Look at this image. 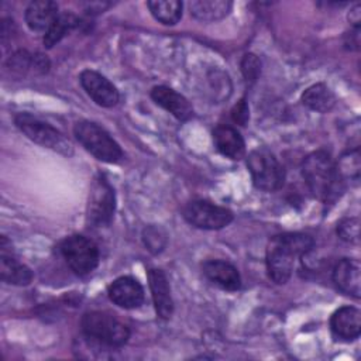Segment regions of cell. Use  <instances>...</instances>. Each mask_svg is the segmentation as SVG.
Segmentation results:
<instances>
[{
	"mask_svg": "<svg viewBox=\"0 0 361 361\" xmlns=\"http://www.w3.org/2000/svg\"><path fill=\"white\" fill-rule=\"evenodd\" d=\"M247 168L255 188L265 192H275L282 188L285 171L278 158L267 148H257L247 157Z\"/></svg>",
	"mask_w": 361,
	"mask_h": 361,
	"instance_id": "cell-5",
	"label": "cell"
},
{
	"mask_svg": "<svg viewBox=\"0 0 361 361\" xmlns=\"http://www.w3.org/2000/svg\"><path fill=\"white\" fill-rule=\"evenodd\" d=\"M348 20H350V23H353L354 24V27L358 30V25H360V4H355L351 10H350V13H348Z\"/></svg>",
	"mask_w": 361,
	"mask_h": 361,
	"instance_id": "cell-29",
	"label": "cell"
},
{
	"mask_svg": "<svg viewBox=\"0 0 361 361\" xmlns=\"http://www.w3.org/2000/svg\"><path fill=\"white\" fill-rule=\"evenodd\" d=\"M61 252L68 267L76 275L90 274L99 264V248L87 237L73 234L61 244Z\"/></svg>",
	"mask_w": 361,
	"mask_h": 361,
	"instance_id": "cell-7",
	"label": "cell"
},
{
	"mask_svg": "<svg viewBox=\"0 0 361 361\" xmlns=\"http://www.w3.org/2000/svg\"><path fill=\"white\" fill-rule=\"evenodd\" d=\"M58 4L49 0L31 1L25 8V23L31 31L47 32L58 18Z\"/></svg>",
	"mask_w": 361,
	"mask_h": 361,
	"instance_id": "cell-16",
	"label": "cell"
},
{
	"mask_svg": "<svg viewBox=\"0 0 361 361\" xmlns=\"http://www.w3.org/2000/svg\"><path fill=\"white\" fill-rule=\"evenodd\" d=\"M333 281L343 293L358 299L361 296V265L358 259H340L333 269Z\"/></svg>",
	"mask_w": 361,
	"mask_h": 361,
	"instance_id": "cell-12",
	"label": "cell"
},
{
	"mask_svg": "<svg viewBox=\"0 0 361 361\" xmlns=\"http://www.w3.org/2000/svg\"><path fill=\"white\" fill-rule=\"evenodd\" d=\"M73 134L82 147L99 161L116 164L123 158V151L117 141L93 121H78L73 127Z\"/></svg>",
	"mask_w": 361,
	"mask_h": 361,
	"instance_id": "cell-4",
	"label": "cell"
},
{
	"mask_svg": "<svg viewBox=\"0 0 361 361\" xmlns=\"http://www.w3.org/2000/svg\"><path fill=\"white\" fill-rule=\"evenodd\" d=\"M213 141L217 151L230 159H241L245 155L244 138L240 131L231 126H217L213 130Z\"/></svg>",
	"mask_w": 361,
	"mask_h": 361,
	"instance_id": "cell-17",
	"label": "cell"
},
{
	"mask_svg": "<svg viewBox=\"0 0 361 361\" xmlns=\"http://www.w3.org/2000/svg\"><path fill=\"white\" fill-rule=\"evenodd\" d=\"M337 234L343 241L357 243L360 238V220L358 217L343 219L337 224Z\"/></svg>",
	"mask_w": 361,
	"mask_h": 361,
	"instance_id": "cell-26",
	"label": "cell"
},
{
	"mask_svg": "<svg viewBox=\"0 0 361 361\" xmlns=\"http://www.w3.org/2000/svg\"><path fill=\"white\" fill-rule=\"evenodd\" d=\"M185 220L203 230H220L233 221V213L207 200H192L183 207Z\"/></svg>",
	"mask_w": 361,
	"mask_h": 361,
	"instance_id": "cell-9",
	"label": "cell"
},
{
	"mask_svg": "<svg viewBox=\"0 0 361 361\" xmlns=\"http://www.w3.org/2000/svg\"><path fill=\"white\" fill-rule=\"evenodd\" d=\"M302 103L313 111L327 113L334 107L336 96L324 83H316L303 92Z\"/></svg>",
	"mask_w": 361,
	"mask_h": 361,
	"instance_id": "cell-21",
	"label": "cell"
},
{
	"mask_svg": "<svg viewBox=\"0 0 361 361\" xmlns=\"http://www.w3.org/2000/svg\"><path fill=\"white\" fill-rule=\"evenodd\" d=\"M142 241L147 250L152 254H159L166 247V231L159 226H148L142 231Z\"/></svg>",
	"mask_w": 361,
	"mask_h": 361,
	"instance_id": "cell-25",
	"label": "cell"
},
{
	"mask_svg": "<svg viewBox=\"0 0 361 361\" xmlns=\"http://www.w3.org/2000/svg\"><path fill=\"white\" fill-rule=\"evenodd\" d=\"M0 276L1 281L10 285L24 286L28 285L32 281V272L31 269L17 261L11 254H6L1 251L0 257Z\"/></svg>",
	"mask_w": 361,
	"mask_h": 361,
	"instance_id": "cell-20",
	"label": "cell"
},
{
	"mask_svg": "<svg viewBox=\"0 0 361 361\" xmlns=\"http://www.w3.org/2000/svg\"><path fill=\"white\" fill-rule=\"evenodd\" d=\"M148 283L155 306V312L161 319H171L173 313V302L166 275L158 268L148 269Z\"/></svg>",
	"mask_w": 361,
	"mask_h": 361,
	"instance_id": "cell-13",
	"label": "cell"
},
{
	"mask_svg": "<svg viewBox=\"0 0 361 361\" xmlns=\"http://www.w3.org/2000/svg\"><path fill=\"white\" fill-rule=\"evenodd\" d=\"M231 117H233V120H234L237 124H240V126H245V124H247L250 114H248V106H247V103H245V99H241V100L233 107V110H231Z\"/></svg>",
	"mask_w": 361,
	"mask_h": 361,
	"instance_id": "cell-28",
	"label": "cell"
},
{
	"mask_svg": "<svg viewBox=\"0 0 361 361\" xmlns=\"http://www.w3.org/2000/svg\"><path fill=\"white\" fill-rule=\"evenodd\" d=\"M151 97L158 106L169 111L173 117H176L180 121H186L193 116V109L188 99L176 90H173L172 87L164 85L155 86L151 90Z\"/></svg>",
	"mask_w": 361,
	"mask_h": 361,
	"instance_id": "cell-14",
	"label": "cell"
},
{
	"mask_svg": "<svg viewBox=\"0 0 361 361\" xmlns=\"http://www.w3.org/2000/svg\"><path fill=\"white\" fill-rule=\"evenodd\" d=\"M203 274L209 281L224 290H237L241 286L238 269L224 259H209L202 265Z\"/></svg>",
	"mask_w": 361,
	"mask_h": 361,
	"instance_id": "cell-15",
	"label": "cell"
},
{
	"mask_svg": "<svg viewBox=\"0 0 361 361\" xmlns=\"http://www.w3.org/2000/svg\"><path fill=\"white\" fill-rule=\"evenodd\" d=\"M302 176L312 195L324 204L334 203L344 192L345 182L326 151H314L303 159Z\"/></svg>",
	"mask_w": 361,
	"mask_h": 361,
	"instance_id": "cell-1",
	"label": "cell"
},
{
	"mask_svg": "<svg viewBox=\"0 0 361 361\" xmlns=\"http://www.w3.org/2000/svg\"><path fill=\"white\" fill-rule=\"evenodd\" d=\"M14 123L18 127V130L35 144H39L41 147L49 148L68 157L72 155L73 148L69 140L51 124L44 123L28 113L17 114L14 117Z\"/></svg>",
	"mask_w": 361,
	"mask_h": 361,
	"instance_id": "cell-6",
	"label": "cell"
},
{
	"mask_svg": "<svg viewBox=\"0 0 361 361\" xmlns=\"http://www.w3.org/2000/svg\"><path fill=\"white\" fill-rule=\"evenodd\" d=\"M330 327L343 340H355L361 331V313L353 306H343L331 314Z\"/></svg>",
	"mask_w": 361,
	"mask_h": 361,
	"instance_id": "cell-18",
	"label": "cell"
},
{
	"mask_svg": "<svg viewBox=\"0 0 361 361\" xmlns=\"http://www.w3.org/2000/svg\"><path fill=\"white\" fill-rule=\"evenodd\" d=\"M80 85L85 92L93 99V102L102 107H113L118 103L120 94L116 86L104 78L102 73L85 69L80 73Z\"/></svg>",
	"mask_w": 361,
	"mask_h": 361,
	"instance_id": "cell-10",
	"label": "cell"
},
{
	"mask_svg": "<svg viewBox=\"0 0 361 361\" xmlns=\"http://www.w3.org/2000/svg\"><path fill=\"white\" fill-rule=\"evenodd\" d=\"M80 324L86 337L109 347H121L130 337L127 324L109 312L94 310L85 313Z\"/></svg>",
	"mask_w": 361,
	"mask_h": 361,
	"instance_id": "cell-3",
	"label": "cell"
},
{
	"mask_svg": "<svg viewBox=\"0 0 361 361\" xmlns=\"http://www.w3.org/2000/svg\"><path fill=\"white\" fill-rule=\"evenodd\" d=\"M241 72L248 82H255L261 73V62L257 55L245 54L241 59Z\"/></svg>",
	"mask_w": 361,
	"mask_h": 361,
	"instance_id": "cell-27",
	"label": "cell"
},
{
	"mask_svg": "<svg viewBox=\"0 0 361 361\" xmlns=\"http://www.w3.org/2000/svg\"><path fill=\"white\" fill-rule=\"evenodd\" d=\"M114 210H116L114 190L109 183V180L103 175H99L93 180L89 192V200H87V209H86L87 221L94 227L106 226L111 221Z\"/></svg>",
	"mask_w": 361,
	"mask_h": 361,
	"instance_id": "cell-8",
	"label": "cell"
},
{
	"mask_svg": "<svg viewBox=\"0 0 361 361\" xmlns=\"http://www.w3.org/2000/svg\"><path fill=\"white\" fill-rule=\"evenodd\" d=\"M76 24L78 18L72 13H59L55 23L44 35L45 48H52L54 45H56Z\"/></svg>",
	"mask_w": 361,
	"mask_h": 361,
	"instance_id": "cell-23",
	"label": "cell"
},
{
	"mask_svg": "<svg viewBox=\"0 0 361 361\" xmlns=\"http://www.w3.org/2000/svg\"><path fill=\"white\" fill-rule=\"evenodd\" d=\"M110 300L123 309H135L144 302V289L141 283L131 276H120L109 286Z\"/></svg>",
	"mask_w": 361,
	"mask_h": 361,
	"instance_id": "cell-11",
	"label": "cell"
},
{
	"mask_svg": "<svg viewBox=\"0 0 361 361\" xmlns=\"http://www.w3.org/2000/svg\"><path fill=\"white\" fill-rule=\"evenodd\" d=\"M231 6V1L227 0H196L189 3V10L197 21L213 23L226 17Z\"/></svg>",
	"mask_w": 361,
	"mask_h": 361,
	"instance_id": "cell-19",
	"label": "cell"
},
{
	"mask_svg": "<svg viewBox=\"0 0 361 361\" xmlns=\"http://www.w3.org/2000/svg\"><path fill=\"white\" fill-rule=\"evenodd\" d=\"M147 6L151 14L155 17V20L165 25H173L182 17V3L178 0H154L148 1Z\"/></svg>",
	"mask_w": 361,
	"mask_h": 361,
	"instance_id": "cell-22",
	"label": "cell"
},
{
	"mask_svg": "<svg viewBox=\"0 0 361 361\" xmlns=\"http://www.w3.org/2000/svg\"><path fill=\"white\" fill-rule=\"evenodd\" d=\"M313 248V238L303 233L274 235L267 247V269L275 283H286L292 275L296 257H303Z\"/></svg>",
	"mask_w": 361,
	"mask_h": 361,
	"instance_id": "cell-2",
	"label": "cell"
},
{
	"mask_svg": "<svg viewBox=\"0 0 361 361\" xmlns=\"http://www.w3.org/2000/svg\"><path fill=\"white\" fill-rule=\"evenodd\" d=\"M336 165H337L338 173H340V176L343 178L344 182L347 179L353 180V182L358 180V178H360V168H361L358 149H353V151H348L347 154H344Z\"/></svg>",
	"mask_w": 361,
	"mask_h": 361,
	"instance_id": "cell-24",
	"label": "cell"
}]
</instances>
